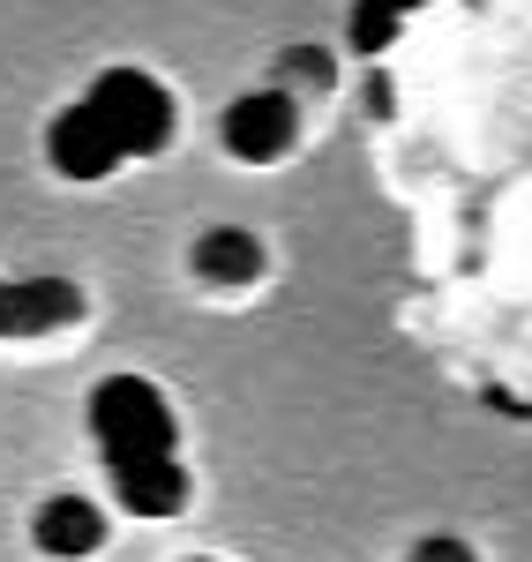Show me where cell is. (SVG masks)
<instances>
[{
    "mask_svg": "<svg viewBox=\"0 0 532 562\" xmlns=\"http://www.w3.org/2000/svg\"><path fill=\"white\" fill-rule=\"evenodd\" d=\"M90 435H98L105 465H150V458H173L180 450L173 405L143 375H105L90 390Z\"/></svg>",
    "mask_w": 532,
    "mask_h": 562,
    "instance_id": "6da1fadb",
    "label": "cell"
},
{
    "mask_svg": "<svg viewBox=\"0 0 532 562\" xmlns=\"http://www.w3.org/2000/svg\"><path fill=\"white\" fill-rule=\"evenodd\" d=\"M76 105L90 113V128L113 143V158H150L173 135V98H166L158 76H143V68H105Z\"/></svg>",
    "mask_w": 532,
    "mask_h": 562,
    "instance_id": "7a4b0ae2",
    "label": "cell"
},
{
    "mask_svg": "<svg viewBox=\"0 0 532 562\" xmlns=\"http://www.w3.org/2000/svg\"><path fill=\"white\" fill-rule=\"evenodd\" d=\"M225 150L233 158H248V166H270V158H285L293 150V135H301V105H293V90H240L233 105H225Z\"/></svg>",
    "mask_w": 532,
    "mask_h": 562,
    "instance_id": "3957f363",
    "label": "cell"
},
{
    "mask_svg": "<svg viewBox=\"0 0 532 562\" xmlns=\"http://www.w3.org/2000/svg\"><path fill=\"white\" fill-rule=\"evenodd\" d=\"M83 315V285L68 278H0V338H45Z\"/></svg>",
    "mask_w": 532,
    "mask_h": 562,
    "instance_id": "277c9868",
    "label": "cell"
},
{
    "mask_svg": "<svg viewBox=\"0 0 532 562\" xmlns=\"http://www.w3.org/2000/svg\"><path fill=\"white\" fill-rule=\"evenodd\" d=\"M31 540H38L53 562H83L105 548V510L90 495H45L38 518H31Z\"/></svg>",
    "mask_w": 532,
    "mask_h": 562,
    "instance_id": "5b68a950",
    "label": "cell"
},
{
    "mask_svg": "<svg viewBox=\"0 0 532 562\" xmlns=\"http://www.w3.org/2000/svg\"><path fill=\"white\" fill-rule=\"evenodd\" d=\"M45 158H53V173H68V180H105L113 166H121L113 143L90 128L83 105H60V113H53V128H45Z\"/></svg>",
    "mask_w": 532,
    "mask_h": 562,
    "instance_id": "8992f818",
    "label": "cell"
},
{
    "mask_svg": "<svg viewBox=\"0 0 532 562\" xmlns=\"http://www.w3.org/2000/svg\"><path fill=\"white\" fill-rule=\"evenodd\" d=\"M113 495L135 518H173L188 503V465L180 458H150V465H113Z\"/></svg>",
    "mask_w": 532,
    "mask_h": 562,
    "instance_id": "52a82bcc",
    "label": "cell"
},
{
    "mask_svg": "<svg viewBox=\"0 0 532 562\" xmlns=\"http://www.w3.org/2000/svg\"><path fill=\"white\" fill-rule=\"evenodd\" d=\"M188 262H195V278H211V285H248V278H263V240H256L248 225H211Z\"/></svg>",
    "mask_w": 532,
    "mask_h": 562,
    "instance_id": "ba28073f",
    "label": "cell"
},
{
    "mask_svg": "<svg viewBox=\"0 0 532 562\" xmlns=\"http://www.w3.org/2000/svg\"><path fill=\"white\" fill-rule=\"evenodd\" d=\"M420 0H353V15H346V38L353 53H383V45L405 31V15H412Z\"/></svg>",
    "mask_w": 532,
    "mask_h": 562,
    "instance_id": "9c48e42d",
    "label": "cell"
},
{
    "mask_svg": "<svg viewBox=\"0 0 532 562\" xmlns=\"http://www.w3.org/2000/svg\"><path fill=\"white\" fill-rule=\"evenodd\" d=\"M278 76H285V83H308V90H330L338 68H330V53H322V45H285ZM285 83H278V90H285Z\"/></svg>",
    "mask_w": 532,
    "mask_h": 562,
    "instance_id": "30bf717a",
    "label": "cell"
},
{
    "mask_svg": "<svg viewBox=\"0 0 532 562\" xmlns=\"http://www.w3.org/2000/svg\"><path fill=\"white\" fill-rule=\"evenodd\" d=\"M412 562H473V548H465L457 532H428V540L412 548Z\"/></svg>",
    "mask_w": 532,
    "mask_h": 562,
    "instance_id": "8fae6325",
    "label": "cell"
},
{
    "mask_svg": "<svg viewBox=\"0 0 532 562\" xmlns=\"http://www.w3.org/2000/svg\"><path fill=\"white\" fill-rule=\"evenodd\" d=\"M195 562H203V555H195Z\"/></svg>",
    "mask_w": 532,
    "mask_h": 562,
    "instance_id": "7c38bea8",
    "label": "cell"
}]
</instances>
